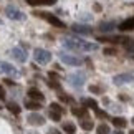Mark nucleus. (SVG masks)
<instances>
[{
	"mask_svg": "<svg viewBox=\"0 0 134 134\" xmlns=\"http://www.w3.org/2000/svg\"><path fill=\"white\" fill-rule=\"evenodd\" d=\"M63 46L68 50H73V51H94V50H98L96 43L85 42V40H81L78 37H65Z\"/></svg>",
	"mask_w": 134,
	"mask_h": 134,
	"instance_id": "f257e3e1",
	"label": "nucleus"
},
{
	"mask_svg": "<svg viewBox=\"0 0 134 134\" xmlns=\"http://www.w3.org/2000/svg\"><path fill=\"white\" fill-rule=\"evenodd\" d=\"M127 37L122 35H104V37H98V42L101 43H111V45H121V43H127Z\"/></svg>",
	"mask_w": 134,
	"mask_h": 134,
	"instance_id": "f03ea898",
	"label": "nucleus"
},
{
	"mask_svg": "<svg viewBox=\"0 0 134 134\" xmlns=\"http://www.w3.org/2000/svg\"><path fill=\"white\" fill-rule=\"evenodd\" d=\"M37 17H42L43 20H46L48 23H51L53 27H58V28H65V23L61 22L58 17H55L53 13H48V12H33Z\"/></svg>",
	"mask_w": 134,
	"mask_h": 134,
	"instance_id": "7ed1b4c3",
	"label": "nucleus"
},
{
	"mask_svg": "<svg viewBox=\"0 0 134 134\" xmlns=\"http://www.w3.org/2000/svg\"><path fill=\"white\" fill-rule=\"evenodd\" d=\"M33 56H35V61L40 65H46L51 61V53L46 50H42V48H37L33 51Z\"/></svg>",
	"mask_w": 134,
	"mask_h": 134,
	"instance_id": "20e7f679",
	"label": "nucleus"
},
{
	"mask_svg": "<svg viewBox=\"0 0 134 134\" xmlns=\"http://www.w3.org/2000/svg\"><path fill=\"white\" fill-rule=\"evenodd\" d=\"M60 60L63 61V63L70 65V66H80V65H83V60H81V58H78V56H75V55L63 53V51H60Z\"/></svg>",
	"mask_w": 134,
	"mask_h": 134,
	"instance_id": "39448f33",
	"label": "nucleus"
},
{
	"mask_svg": "<svg viewBox=\"0 0 134 134\" xmlns=\"http://www.w3.org/2000/svg\"><path fill=\"white\" fill-rule=\"evenodd\" d=\"M114 85H127V83H134V73H122V75H118L114 76Z\"/></svg>",
	"mask_w": 134,
	"mask_h": 134,
	"instance_id": "423d86ee",
	"label": "nucleus"
},
{
	"mask_svg": "<svg viewBox=\"0 0 134 134\" xmlns=\"http://www.w3.org/2000/svg\"><path fill=\"white\" fill-rule=\"evenodd\" d=\"M5 13H7V17L12 18V20H23L25 18V15L20 12L17 7H13V5H8V7L5 8Z\"/></svg>",
	"mask_w": 134,
	"mask_h": 134,
	"instance_id": "0eeeda50",
	"label": "nucleus"
},
{
	"mask_svg": "<svg viewBox=\"0 0 134 134\" xmlns=\"http://www.w3.org/2000/svg\"><path fill=\"white\" fill-rule=\"evenodd\" d=\"M85 80H86V76H85V73H73V75H70V83L73 85V86H76V88H81V86L85 85Z\"/></svg>",
	"mask_w": 134,
	"mask_h": 134,
	"instance_id": "6e6552de",
	"label": "nucleus"
},
{
	"mask_svg": "<svg viewBox=\"0 0 134 134\" xmlns=\"http://www.w3.org/2000/svg\"><path fill=\"white\" fill-rule=\"evenodd\" d=\"M0 73H5V75H8V76H17L18 71L15 70V66H12L10 63L0 61Z\"/></svg>",
	"mask_w": 134,
	"mask_h": 134,
	"instance_id": "1a4fd4ad",
	"label": "nucleus"
},
{
	"mask_svg": "<svg viewBox=\"0 0 134 134\" xmlns=\"http://www.w3.org/2000/svg\"><path fill=\"white\" fill-rule=\"evenodd\" d=\"M118 28H119V32H131V30H134V17L126 18L124 22H121L118 25Z\"/></svg>",
	"mask_w": 134,
	"mask_h": 134,
	"instance_id": "9d476101",
	"label": "nucleus"
},
{
	"mask_svg": "<svg viewBox=\"0 0 134 134\" xmlns=\"http://www.w3.org/2000/svg\"><path fill=\"white\" fill-rule=\"evenodd\" d=\"M28 98H30V99H33V101H38V103H42V101L45 99L43 93L38 91L37 88H30V90H28Z\"/></svg>",
	"mask_w": 134,
	"mask_h": 134,
	"instance_id": "9b49d317",
	"label": "nucleus"
},
{
	"mask_svg": "<svg viewBox=\"0 0 134 134\" xmlns=\"http://www.w3.org/2000/svg\"><path fill=\"white\" fill-rule=\"evenodd\" d=\"M28 122L33 124V126H42V124H45V118L37 114V113H32V114L28 116Z\"/></svg>",
	"mask_w": 134,
	"mask_h": 134,
	"instance_id": "f8f14e48",
	"label": "nucleus"
},
{
	"mask_svg": "<svg viewBox=\"0 0 134 134\" xmlns=\"http://www.w3.org/2000/svg\"><path fill=\"white\" fill-rule=\"evenodd\" d=\"M12 56L15 60H18L20 63H25V60H27V53H25V50H22V48H13Z\"/></svg>",
	"mask_w": 134,
	"mask_h": 134,
	"instance_id": "ddd939ff",
	"label": "nucleus"
},
{
	"mask_svg": "<svg viewBox=\"0 0 134 134\" xmlns=\"http://www.w3.org/2000/svg\"><path fill=\"white\" fill-rule=\"evenodd\" d=\"M73 32L76 33H81V35H91L93 33V28L91 27H85V25H73Z\"/></svg>",
	"mask_w": 134,
	"mask_h": 134,
	"instance_id": "4468645a",
	"label": "nucleus"
},
{
	"mask_svg": "<svg viewBox=\"0 0 134 134\" xmlns=\"http://www.w3.org/2000/svg\"><path fill=\"white\" fill-rule=\"evenodd\" d=\"M111 122L114 124V127H118V129H124V127L127 126V121L124 119V118H121V116H114L111 119Z\"/></svg>",
	"mask_w": 134,
	"mask_h": 134,
	"instance_id": "2eb2a0df",
	"label": "nucleus"
},
{
	"mask_svg": "<svg viewBox=\"0 0 134 134\" xmlns=\"http://www.w3.org/2000/svg\"><path fill=\"white\" fill-rule=\"evenodd\" d=\"M71 113H73V116H78L80 119H83V118H88V109H86L85 106H81V108H76V106H73V109H71Z\"/></svg>",
	"mask_w": 134,
	"mask_h": 134,
	"instance_id": "dca6fc26",
	"label": "nucleus"
},
{
	"mask_svg": "<svg viewBox=\"0 0 134 134\" xmlns=\"http://www.w3.org/2000/svg\"><path fill=\"white\" fill-rule=\"evenodd\" d=\"M114 28H116V25L113 22H103V23H99V32H103V33L114 32Z\"/></svg>",
	"mask_w": 134,
	"mask_h": 134,
	"instance_id": "f3484780",
	"label": "nucleus"
},
{
	"mask_svg": "<svg viewBox=\"0 0 134 134\" xmlns=\"http://www.w3.org/2000/svg\"><path fill=\"white\" fill-rule=\"evenodd\" d=\"M25 2L32 7H37V5H53L56 3V0H25Z\"/></svg>",
	"mask_w": 134,
	"mask_h": 134,
	"instance_id": "a211bd4d",
	"label": "nucleus"
},
{
	"mask_svg": "<svg viewBox=\"0 0 134 134\" xmlns=\"http://www.w3.org/2000/svg\"><path fill=\"white\" fill-rule=\"evenodd\" d=\"M81 103H83V106L86 108V109H96L98 108V103L93 99V98H83Z\"/></svg>",
	"mask_w": 134,
	"mask_h": 134,
	"instance_id": "6ab92c4d",
	"label": "nucleus"
},
{
	"mask_svg": "<svg viewBox=\"0 0 134 134\" xmlns=\"http://www.w3.org/2000/svg\"><path fill=\"white\" fill-rule=\"evenodd\" d=\"M80 126L83 127L85 131H91L93 127H94V122H93V121L90 119V118H83V119L80 121Z\"/></svg>",
	"mask_w": 134,
	"mask_h": 134,
	"instance_id": "aec40b11",
	"label": "nucleus"
},
{
	"mask_svg": "<svg viewBox=\"0 0 134 134\" xmlns=\"http://www.w3.org/2000/svg\"><path fill=\"white\" fill-rule=\"evenodd\" d=\"M25 106H27L28 109H32V111H38L40 108H42V103H38V101H33V99H28L27 103H25Z\"/></svg>",
	"mask_w": 134,
	"mask_h": 134,
	"instance_id": "412c9836",
	"label": "nucleus"
},
{
	"mask_svg": "<svg viewBox=\"0 0 134 134\" xmlns=\"http://www.w3.org/2000/svg\"><path fill=\"white\" fill-rule=\"evenodd\" d=\"M63 131L66 134H75L76 132V126L73 122H63Z\"/></svg>",
	"mask_w": 134,
	"mask_h": 134,
	"instance_id": "4be33fe9",
	"label": "nucleus"
},
{
	"mask_svg": "<svg viewBox=\"0 0 134 134\" xmlns=\"http://www.w3.org/2000/svg\"><path fill=\"white\" fill-rule=\"evenodd\" d=\"M7 109L12 113V114H20V111H22L17 103H7Z\"/></svg>",
	"mask_w": 134,
	"mask_h": 134,
	"instance_id": "5701e85b",
	"label": "nucleus"
},
{
	"mask_svg": "<svg viewBox=\"0 0 134 134\" xmlns=\"http://www.w3.org/2000/svg\"><path fill=\"white\" fill-rule=\"evenodd\" d=\"M96 131H98V134H109V126L103 122V124H99L96 127Z\"/></svg>",
	"mask_w": 134,
	"mask_h": 134,
	"instance_id": "b1692460",
	"label": "nucleus"
},
{
	"mask_svg": "<svg viewBox=\"0 0 134 134\" xmlns=\"http://www.w3.org/2000/svg\"><path fill=\"white\" fill-rule=\"evenodd\" d=\"M50 109H53V111H56V113H60V114H63V113H65L63 106L58 104V103H51V104H50Z\"/></svg>",
	"mask_w": 134,
	"mask_h": 134,
	"instance_id": "393cba45",
	"label": "nucleus"
},
{
	"mask_svg": "<svg viewBox=\"0 0 134 134\" xmlns=\"http://www.w3.org/2000/svg\"><path fill=\"white\" fill-rule=\"evenodd\" d=\"M124 48L127 53H134V40H127V43L124 45Z\"/></svg>",
	"mask_w": 134,
	"mask_h": 134,
	"instance_id": "a878e982",
	"label": "nucleus"
},
{
	"mask_svg": "<svg viewBox=\"0 0 134 134\" xmlns=\"http://www.w3.org/2000/svg\"><path fill=\"white\" fill-rule=\"evenodd\" d=\"M94 113H96V116L99 118V119H106V118H108V114H106V111H103V109H99V108H96V109H94Z\"/></svg>",
	"mask_w": 134,
	"mask_h": 134,
	"instance_id": "bb28decb",
	"label": "nucleus"
},
{
	"mask_svg": "<svg viewBox=\"0 0 134 134\" xmlns=\"http://www.w3.org/2000/svg\"><path fill=\"white\" fill-rule=\"evenodd\" d=\"M50 118L53 121H60L61 119V114H60V113H56V111H53V109H50Z\"/></svg>",
	"mask_w": 134,
	"mask_h": 134,
	"instance_id": "cd10ccee",
	"label": "nucleus"
},
{
	"mask_svg": "<svg viewBox=\"0 0 134 134\" xmlns=\"http://www.w3.org/2000/svg\"><path fill=\"white\" fill-rule=\"evenodd\" d=\"M60 101H63V103H73V99H71L68 94H65V93H60Z\"/></svg>",
	"mask_w": 134,
	"mask_h": 134,
	"instance_id": "c85d7f7f",
	"label": "nucleus"
},
{
	"mask_svg": "<svg viewBox=\"0 0 134 134\" xmlns=\"http://www.w3.org/2000/svg\"><path fill=\"white\" fill-rule=\"evenodd\" d=\"M90 91H91V93H94V94H101V93H103V90L99 88V86H94V85H91V86H90Z\"/></svg>",
	"mask_w": 134,
	"mask_h": 134,
	"instance_id": "c756f323",
	"label": "nucleus"
},
{
	"mask_svg": "<svg viewBox=\"0 0 134 134\" xmlns=\"http://www.w3.org/2000/svg\"><path fill=\"white\" fill-rule=\"evenodd\" d=\"M116 48H104V55H116Z\"/></svg>",
	"mask_w": 134,
	"mask_h": 134,
	"instance_id": "7c9ffc66",
	"label": "nucleus"
},
{
	"mask_svg": "<svg viewBox=\"0 0 134 134\" xmlns=\"http://www.w3.org/2000/svg\"><path fill=\"white\" fill-rule=\"evenodd\" d=\"M3 83H5V85H8V86H13V85H15L13 81H12V80H8V78H7V80H3Z\"/></svg>",
	"mask_w": 134,
	"mask_h": 134,
	"instance_id": "2f4dec72",
	"label": "nucleus"
},
{
	"mask_svg": "<svg viewBox=\"0 0 134 134\" xmlns=\"http://www.w3.org/2000/svg\"><path fill=\"white\" fill-rule=\"evenodd\" d=\"M50 78H51V80H58V75H56V73H53V71H51V73H50Z\"/></svg>",
	"mask_w": 134,
	"mask_h": 134,
	"instance_id": "473e14b6",
	"label": "nucleus"
},
{
	"mask_svg": "<svg viewBox=\"0 0 134 134\" xmlns=\"http://www.w3.org/2000/svg\"><path fill=\"white\" fill-rule=\"evenodd\" d=\"M3 98H5V91H3L2 86H0V99H3Z\"/></svg>",
	"mask_w": 134,
	"mask_h": 134,
	"instance_id": "72a5a7b5",
	"label": "nucleus"
},
{
	"mask_svg": "<svg viewBox=\"0 0 134 134\" xmlns=\"http://www.w3.org/2000/svg\"><path fill=\"white\" fill-rule=\"evenodd\" d=\"M94 10H96V12H99V10H101V5L99 3H94Z\"/></svg>",
	"mask_w": 134,
	"mask_h": 134,
	"instance_id": "f704fd0d",
	"label": "nucleus"
},
{
	"mask_svg": "<svg viewBox=\"0 0 134 134\" xmlns=\"http://www.w3.org/2000/svg\"><path fill=\"white\" fill-rule=\"evenodd\" d=\"M48 134H61V132H60V131H56V129H51Z\"/></svg>",
	"mask_w": 134,
	"mask_h": 134,
	"instance_id": "c9c22d12",
	"label": "nucleus"
},
{
	"mask_svg": "<svg viewBox=\"0 0 134 134\" xmlns=\"http://www.w3.org/2000/svg\"><path fill=\"white\" fill-rule=\"evenodd\" d=\"M119 99H121V101H127V96H124V94H121V96H119Z\"/></svg>",
	"mask_w": 134,
	"mask_h": 134,
	"instance_id": "e433bc0d",
	"label": "nucleus"
},
{
	"mask_svg": "<svg viewBox=\"0 0 134 134\" xmlns=\"http://www.w3.org/2000/svg\"><path fill=\"white\" fill-rule=\"evenodd\" d=\"M129 134H134V131H129Z\"/></svg>",
	"mask_w": 134,
	"mask_h": 134,
	"instance_id": "4c0bfd02",
	"label": "nucleus"
},
{
	"mask_svg": "<svg viewBox=\"0 0 134 134\" xmlns=\"http://www.w3.org/2000/svg\"><path fill=\"white\" fill-rule=\"evenodd\" d=\"M132 124H134V118H132Z\"/></svg>",
	"mask_w": 134,
	"mask_h": 134,
	"instance_id": "58836bf2",
	"label": "nucleus"
}]
</instances>
